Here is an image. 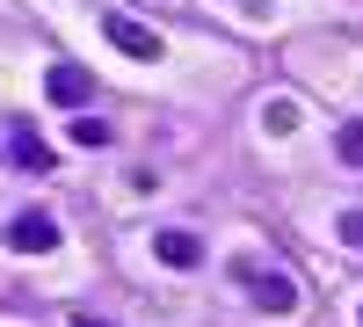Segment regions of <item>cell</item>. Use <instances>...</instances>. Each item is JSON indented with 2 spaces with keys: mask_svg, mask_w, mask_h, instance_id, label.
<instances>
[{
  "mask_svg": "<svg viewBox=\"0 0 363 327\" xmlns=\"http://www.w3.org/2000/svg\"><path fill=\"white\" fill-rule=\"evenodd\" d=\"M233 277H240V284L255 291V306H262V313H291V306H298V284H291V277H269V270H247V262H240Z\"/></svg>",
  "mask_w": 363,
  "mask_h": 327,
  "instance_id": "6da1fadb",
  "label": "cell"
},
{
  "mask_svg": "<svg viewBox=\"0 0 363 327\" xmlns=\"http://www.w3.org/2000/svg\"><path fill=\"white\" fill-rule=\"evenodd\" d=\"M58 240V226H51V211H22L15 226H8V248H22V255H44Z\"/></svg>",
  "mask_w": 363,
  "mask_h": 327,
  "instance_id": "7a4b0ae2",
  "label": "cell"
},
{
  "mask_svg": "<svg viewBox=\"0 0 363 327\" xmlns=\"http://www.w3.org/2000/svg\"><path fill=\"white\" fill-rule=\"evenodd\" d=\"M102 29H109L116 51H131V58H160V37H153V29H138V22H124V15H109Z\"/></svg>",
  "mask_w": 363,
  "mask_h": 327,
  "instance_id": "3957f363",
  "label": "cell"
},
{
  "mask_svg": "<svg viewBox=\"0 0 363 327\" xmlns=\"http://www.w3.org/2000/svg\"><path fill=\"white\" fill-rule=\"evenodd\" d=\"M8 160H15V167H37V174L51 167V153L37 145V131H29V124H8Z\"/></svg>",
  "mask_w": 363,
  "mask_h": 327,
  "instance_id": "277c9868",
  "label": "cell"
},
{
  "mask_svg": "<svg viewBox=\"0 0 363 327\" xmlns=\"http://www.w3.org/2000/svg\"><path fill=\"white\" fill-rule=\"evenodd\" d=\"M153 248H160V262H174V270H196V262H203L196 233H153Z\"/></svg>",
  "mask_w": 363,
  "mask_h": 327,
  "instance_id": "5b68a950",
  "label": "cell"
},
{
  "mask_svg": "<svg viewBox=\"0 0 363 327\" xmlns=\"http://www.w3.org/2000/svg\"><path fill=\"white\" fill-rule=\"evenodd\" d=\"M87 87H95V80H87L80 66H58L51 73V102H87Z\"/></svg>",
  "mask_w": 363,
  "mask_h": 327,
  "instance_id": "8992f818",
  "label": "cell"
},
{
  "mask_svg": "<svg viewBox=\"0 0 363 327\" xmlns=\"http://www.w3.org/2000/svg\"><path fill=\"white\" fill-rule=\"evenodd\" d=\"M335 153H342L349 167H363V116H356V124H342V131H335Z\"/></svg>",
  "mask_w": 363,
  "mask_h": 327,
  "instance_id": "52a82bcc",
  "label": "cell"
},
{
  "mask_svg": "<svg viewBox=\"0 0 363 327\" xmlns=\"http://www.w3.org/2000/svg\"><path fill=\"white\" fill-rule=\"evenodd\" d=\"M73 138H80V145H102V138H109V124H102V116H80Z\"/></svg>",
  "mask_w": 363,
  "mask_h": 327,
  "instance_id": "ba28073f",
  "label": "cell"
},
{
  "mask_svg": "<svg viewBox=\"0 0 363 327\" xmlns=\"http://www.w3.org/2000/svg\"><path fill=\"white\" fill-rule=\"evenodd\" d=\"M262 116H269V131H291V124H298V109H291V102H269Z\"/></svg>",
  "mask_w": 363,
  "mask_h": 327,
  "instance_id": "9c48e42d",
  "label": "cell"
},
{
  "mask_svg": "<svg viewBox=\"0 0 363 327\" xmlns=\"http://www.w3.org/2000/svg\"><path fill=\"white\" fill-rule=\"evenodd\" d=\"M342 240H349V248H363V211H342Z\"/></svg>",
  "mask_w": 363,
  "mask_h": 327,
  "instance_id": "30bf717a",
  "label": "cell"
},
{
  "mask_svg": "<svg viewBox=\"0 0 363 327\" xmlns=\"http://www.w3.org/2000/svg\"><path fill=\"white\" fill-rule=\"evenodd\" d=\"M80 327H102V320H80Z\"/></svg>",
  "mask_w": 363,
  "mask_h": 327,
  "instance_id": "8fae6325",
  "label": "cell"
}]
</instances>
